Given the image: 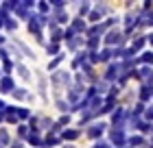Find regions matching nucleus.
Listing matches in <instances>:
<instances>
[]
</instances>
